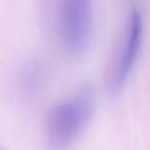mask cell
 I'll return each instance as SVG.
<instances>
[{
	"label": "cell",
	"mask_w": 150,
	"mask_h": 150,
	"mask_svg": "<svg viewBox=\"0 0 150 150\" xmlns=\"http://www.w3.org/2000/svg\"><path fill=\"white\" fill-rule=\"evenodd\" d=\"M94 89L86 86L73 97L52 108L47 118L45 139L49 150H68L84 131L94 113Z\"/></svg>",
	"instance_id": "obj_1"
},
{
	"label": "cell",
	"mask_w": 150,
	"mask_h": 150,
	"mask_svg": "<svg viewBox=\"0 0 150 150\" xmlns=\"http://www.w3.org/2000/svg\"><path fill=\"white\" fill-rule=\"evenodd\" d=\"M92 11L91 0H62L58 13L60 37L65 49L81 53L91 37Z\"/></svg>",
	"instance_id": "obj_2"
},
{
	"label": "cell",
	"mask_w": 150,
	"mask_h": 150,
	"mask_svg": "<svg viewBox=\"0 0 150 150\" xmlns=\"http://www.w3.org/2000/svg\"><path fill=\"white\" fill-rule=\"evenodd\" d=\"M142 31H144V20L142 11L139 7L132 5L129 13V24H127V34L123 42L120 53L116 57L113 68L108 79V87L111 92H120L132 69L136 58L139 55L140 42H142Z\"/></svg>",
	"instance_id": "obj_3"
},
{
	"label": "cell",
	"mask_w": 150,
	"mask_h": 150,
	"mask_svg": "<svg viewBox=\"0 0 150 150\" xmlns=\"http://www.w3.org/2000/svg\"><path fill=\"white\" fill-rule=\"evenodd\" d=\"M39 84H40V69L36 65H29L21 76V87L24 89L26 94H33L34 91L39 89Z\"/></svg>",
	"instance_id": "obj_4"
}]
</instances>
